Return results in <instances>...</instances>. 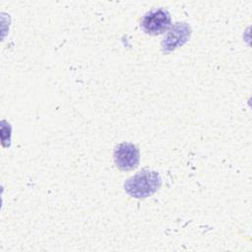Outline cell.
Here are the masks:
<instances>
[{
	"instance_id": "277c9868",
	"label": "cell",
	"mask_w": 252,
	"mask_h": 252,
	"mask_svg": "<svg viewBox=\"0 0 252 252\" xmlns=\"http://www.w3.org/2000/svg\"><path fill=\"white\" fill-rule=\"evenodd\" d=\"M191 28L186 23H176L168 31L161 41L162 50L165 52L172 51L182 46L190 37Z\"/></svg>"
},
{
	"instance_id": "6da1fadb",
	"label": "cell",
	"mask_w": 252,
	"mask_h": 252,
	"mask_svg": "<svg viewBox=\"0 0 252 252\" xmlns=\"http://www.w3.org/2000/svg\"><path fill=\"white\" fill-rule=\"evenodd\" d=\"M161 185V178L157 171L144 169L124 183L125 191L132 197L141 199L152 196Z\"/></svg>"
},
{
	"instance_id": "7a4b0ae2",
	"label": "cell",
	"mask_w": 252,
	"mask_h": 252,
	"mask_svg": "<svg viewBox=\"0 0 252 252\" xmlns=\"http://www.w3.org/2000/svg\"><path fill=\"white\" fill-rule=\"evenodd\" d=\"M143 31L152 35L161 34L171 28V18L164 9H156L146 13L141 21Z\"/></svg>"
},
{
	"instance_id": "3957f363",
	"label": "cell",
	"mask_w": 252,
	"mask_h": 252,
	"mask_svg": "<svg viewBox=\"0 0 252 252\" xmlns=\"http://www.w3.org/2000/svg\"><path fill=\"white\" fill-rule=\"evenodd\" d=\"M114 162L116 166L123 171H128L136 168L140 161L139 149L131 143L119 144L113 154Z\"/></svg>"
}]
</instances>
